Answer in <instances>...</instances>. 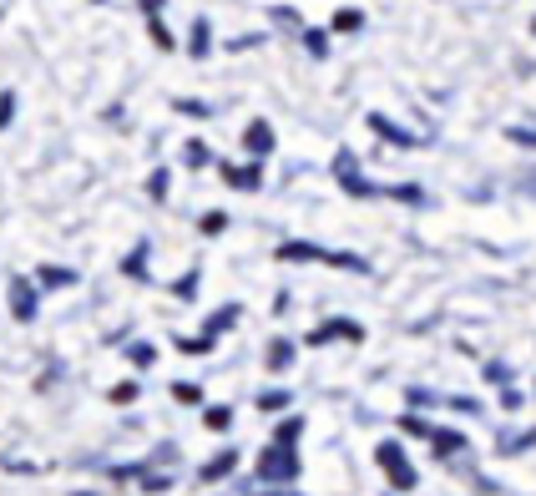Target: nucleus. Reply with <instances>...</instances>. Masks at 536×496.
Listing matches in <instances>:
<instances>
[{
    "label": "nucleus",
    "instance_id": "obj_1",
    "mask_svg": "<svg viewBox=\"0 0 536 496\" xmlns=\"http://www.w3.org/2000/svg\"><path fill=\"white\" fill-rule=\"evenodd\" d=\"M374 461L384 466V476H390V486H394V491H415V481H420V476H415V466L405 461V446H400V441H380Z\"/></svg>",
    "mask_w": 536,
    "mask_h": 496
},
{
    "label": "nucleus",
    "instance_id": "obj_2",
    "mask_svg": "<svg viewBox=\"0 0 536 496\" xmlns=\"http://www.w3.org/2000/svg\"><path fill=\"white\" fill-rule=\"evenodd\" d=\"M294 476H299V456H294V446H263V451H258V481H279V486H284V481H294Z\"/></svg>",
    "mask_w": 536,
    "mask_h": 496
},
{
    "label": "nucleus",
    "instance_id": "obj_3",
    "mask_svg": "<svg viewBox=\"0 0 536 496\" xmlns=\"http://www.w3.org/2000/svg\"><path fill=\"white\" fill-rule=\"evenodd\" d=\"M334 177H340V188L350 193V198H380V188H374L370 177L360 173V157H354V153L334 157Z\"/></svg>",
    "mask_w": 536,
    "mask_h": 496
},
{
    "label": "nucleus",
    "instance_id": "obj_4",
    "mask_svg": "<svg viewBox=\"0 0 536 496\" xmlns=\"http://www.w3.org/2000/svg\"><path fill=\"white\" fill-rule=\"evenodd\" d=\"M243 147H248L253 163H263V157L274 153V127H268V121H248V132H243Z\"/></svg>",
    "mask_w": 536,
    "mask_h": 496
},
{
    "label": "nucleus",
    "instance_id": "obj_5",
    "mask_svg": "<svg viewBox=\"0 0 536 496\" xmlns=\"http://www.w3.org/2000/svg\"><path fill=\"white\" fill-rule=\"evenodd\" d=\"M11 314H16L21 324L36 320V289L26 284V279H11Z\"/></svg>",
    "mask_w": 536,
    "mask_h": 496
},
{
    "label": "nucleus",
    "instance_id": "obj_6",
    "mask_svg": "<svg viewBox=\"0 0 536 496\" xmlns=\"http://www.w3.org/2000/svg\"><path fill=\"white\" fill-rule=\"evenodd\" d=\"M324 340H364V330H360L354 320H329L324 330L309 334V344H324Z\"/></svg>",
    "mask_w": 536,
    "mask_h": 496
},
{
    "label": "nucleus",
    "instance_id": "obj_7",
    "mask_svg": "<svg viewBox=\"0 0 536 496\" xmlns=\"http://www.w3.org/2000/svg\"><path fill=\"white\" fill-rule=\"evenodd\" d=\"M233 466H238V451L228 446V451H218V456H213V461L203 466L197 476H203V481H228V476H233Z\"/></svg>",
    "mask_w": 536,
    "mask_h": 496
},
{
    "label": "nucleus",
    "instance_id": "obj_8",
    "mask_svg": "<svg viewBox=\"0 0 536 496\" xmlns=\"http://www.w3.org/2000/svg\"><path fill=\"white\" fill-rule=\"evenodd\" d=\"M147 259H152V243L142 238V243H137V248H131L127 259H121V274H127V279H147V274H142V269H147Z\"/></svg>",
    "mask_w": 536,
    "mask_h": 496
},
{
    "label": "nucleus",
    "instance_id": "obj_9",
    "mask_svg": "<svg viewBox=\"0 0 536 496\" xmlns=\"http://www.w3.org/2000/svg\"><path fill=\"white\" fill-rule=\"evenodd\" d=\"M370 127H374L380 137H390L394 147H410V142H415V137H410V132H400V127H394L390 117H380V111H370Z\"/></svg>",
    "mask_w": 536,
    "mask_h": 496
},
{
    "label": "nucleus",
    "instance_id": "obj_10",
    "mask_svg": "<svg viewBox=\"0 0 536 496\" xmlns=\"http://www.w3.org/2000/svg\"><path fill=\"white\" fill-rule=\"evenodd\" d=\"M430 446H436L440 456H456V451H466V436H460V430H430Z\"/></svg>",
    "mask_w": 536,
    "mask_h": 496
},
{
    "label": "nucleus",
    "instance_id": "obj_11",
    "mask_svg": "<svg viewBox=\"0 0 536 496\" xmlns=\"http://www.w3.org/2000/svg\"><path fill=\"white\" fill-rule=\"evenodd\" d=\"M263 360H268V370H289V364H294V344H289V340H274Z\"/></svg>",
    "mask_w": 536,
    "mask_h": 496
},
{
    "label": "nucleus",
    "instance_id": "obj_12",
    "mask_svg": "<svg viewBox=\"0 0 536 496\" xmlns=\"http://www.w3.org/2000/svg\"><path fill=\"white\" fill-rule=\"evenodd\" d=\"M41 284H46V289H66V284H77V269L46 264V269H41Z\"/></svg>",
    "mask_w": 536,
    "mask_h": 496
},
{
    "label": "nucleus",
    "instance_id": "obj_13",
    "mask_svg": "<svg viewBox=\"0 0 536 496\" xmlns=\"http://www.w3.org/2000/svg\"><path fill=\"white\" fill-rule=\"evenodd\" d=\"M238 314H243V309H238V304H228V309H218V314H213V320H208V340H218V334H223V330H233V324H238Z\"/></svg>",
    "mask_w": 536,
    "mask_h": 496
},
{
    "label": "nucleus",
    "instance_id": "obj_14",
    "mask_svg": "<svg viewBox=\"0 0 536 496\" xmlns=\"http://www.w3.org/2000/svg\"><path fill=\"white\" fill-rule=\"evenodd\" d=\"M531 446H536V426L521 430V436H506V441H496V451H501V456H516V451H531Z\"/></svg>",
    "mask_w": 536,
    "mask_h": 496
},
{
    "label": "nucleus",
    "instance_id": "obj_15",
    "mask_svg": "<svg viewBox=\"0 0 536 496\" xmlns=\"http://www.w3.org/2000/svg\"><path fill=\"white\" fill-rule=\"evenodd\" d=\"M187 51H193V56H208L213 51V26L208 21H193V41H187Z\"/></svg>",
    "mask_w": 536,
    "mask_h": 496
},
{
    "label": "nucleus",
    "instance_id": "obj_16",
    "mask_svg": "<svg viewBox=\"0 0 536 496\" xmlns=\"http://www.w3.org/2000/svg\"><path fill=\"white\" fill-rule=\"evenodd\" d=\"M127 360L137 364V370H152V360H157L152 340H137V344H127Z\"/></svg>",
    "mask_w": 536,
    "mask_h": 496
},
{
    "label": "nucleus",
    "instance_id": "obj_17",
    "mask_svg": "<svg viewBox=\"0 0 536 496\" xmlns=\"http://www.w3.org/2000/svg\"><path fill=\"white\" fill-rule=\"evenodd\" d=\"M223 177H228L233 188H258V167H223Z\"/></svg>",
    "mask_w": 536,
    "mask_h": 496
},
{
    "label": "nucleus",
    "instance_id": "obj_18",
    "mask_svg": "<svg viewBox=\"0 0 536 496\" xmlns=\"http://www.w3.org/2000/svg\"><path fill=\"white\" fill-rule=\"evenodd\" d=\"M299 436H304V420H299V416H289V420H284V426H279V430H274V441H279V446H294V441H299Z\"/></svg>",
    "mask_w": 536,
    "mask_h": 496
},
{
    "label": "nucleus",
    "instance_id": "obj_19",
    "mask_svg": "<svg viewBox=\"0 0 536 496\" xmlns=\"http://www.w3.org/2000/svg\"><path fill=\"white\" fill-rule=\"evenodd\" d=\"M289 400H294L289 390H263V396H258V410H284Z\"/></svg>",
    "mask_w": 536,
    "mask_h": 496
},
{
    "label": "nucleus",
    "instance_id": "obj_20",
    "mask_svg": "<svg viewBox=\"0 0 536 496\" xmlns=\"http://www.w3.org/2000/svg\"><path fill=\"white\" fill-rule=\"evenodd\" d=\"M173 400H177V406H197V400H203V390L187 385V380H177V385H173Z\"/></svg>",
    "mask_w": 536,
    "mask_h": 496
},
{
    "label": "nucleus",
    "instance_id": "obj_21",
    "mask_svg": "<svg viewBox=\"0 0 536 496\" xmlns=\"http://www.w3.org/2000/svg\"><path fill=\"white\" fill-rule=\"evenodd\" d=\"M111 406H131V400H137V385H131V380H121V385H111Z\"/></svg>",
    "mask_w": 536,
    "mask_h": 496
},
{
    "label": "nucleus",
    "instance_id": "obj_22",
    "mask_svg": "<svg viewBox=\"0 0 536 496\" xmlns=\"http://www.w3.org/2000/svg\"><path fill=\"white\" fill-rule=\"evenodd\" d=\"M364 26V11H340L334 16V31H360Z\"/></svg>",
    "mask_w": 536,
    "mask_h": 496
},
{
    "label": "nucleus",
    "instance_id": "obj_23",
    "mask_svg": "<svg viewBox=\"0 0 536 496\" xmlns=\"http://www.w3.org/2000/svg\"><path fill=\"white\" fill-rule=\"evenodd\" d=\"M304 46H309L314 56H329V36H324V31H314V26L304 31Z\"/></svg>",
    "mask_w": 536,
    "mask_h": 496
},
{
    "label": "nucleus",
    "instance_id": "obj_24",
    "mask_svg": "<svg viewBox=\"0 0 536 496\" xmlns=\"http://www.w3.org/2000/svg\"><path fill=\"white\" fill-rule=\"evenodd\" d=\"M228 426H233V410L228 406H213L208 410V430H228Z\"/></svg>",
    "mask_w": 536,
    "mask_h": 496
},
{
    "label": "nucleus",
    "instance_id": "obj_25",
    "mask_svg": "<svg viewBox=\"0 0 536 496\" xmlns=\"http://www.w3.org/2000/svg\"><path fill=\"white\" fill-rule=\"evenodd\" d=\"M183 157H187V167H208V147H203V142H187Z\"/></svg>",
    "mask_w": 536,
    "mask_h": 496
},
{
    "label": "nucleus",
    "instance_id": "obj_26",
    "mask_svg": "<svg viewBox=\"0 0 536 496\" xmlns=\"http://www.w3.org/2000/svg\"><path fill=\"white\" fill-rule=\"evenodd\" d=\"M11 117H16V91H0V132L11 127Z\"/></svg>",
    "mask_w": 536,
    "mask_h": 496
},
{
    "label": "nucleus",
    "instance_id": "obj_27",
    "mask_svg": "<svg viewBox=\"0 0 536 496\" xmlns=\"http://www.w3.org/2000/svg\"><path fill=\"white\" fill-rule=\"evenodd\" d=\"M177 350H183V354H208L213 340H208V334H203V340H187V334H183V340H177Z\"/></svg>",
    "mask_w": 536,
    "mask_h": 496
},
{
    "label": "nucleus",
    "instance_id": "obj_28",
    "mask_svg": "<svg viewBox=\"0 0 536 496\" xmlns=\"http://www.w3.org/2000/svg\"><path fill=\"white\" fill-rule=\"evenodd\" d=\"M173 294H177V299H197V274L177 279V284H173Z\"/></svg>",
    "mask_w": 536,
    "mask_h": 496
},
{
    "label": "nucleus",
    "instance_id": "obj_29",
    "mask_svg": "<svg viewBox=\"0 0 536 496\" xmlns=\"http://www.w3.org/2000/svg\"><path fill=\"white\" fill-rule=\"evenodd\" d=\"M506 137H511V142H521V147H536V132H531V127H506Z\"/></svg>",
    "mask_w": 536,
    "mask_h": 496
},
{
    "label": "nucleus",
    "instance_id": "obj_30",
    "mask_svg": "<svg viewBox=\"0 0 536 496\" xmlns=\"http://www.w3.org/2000/svg\"><path fill=\"white\" fill-rule=\"evenodd\" d=\"M228 228V213H208V218H203V233H223Z\"/></svg>",
    "mask_w": 536,
    "mask_h": 496
},
{
    "label": "nucleus",
    "instance_id": "obj_31",
    "mask_svg": "<svg viewBox=\"0 0 536 496\" xmlns=\"http://www.w3.org/2000/svg\"><path fill=\"white\" fill-rule=\"evenodd\" d=\"M400 426H405L410 436H426V441H430V430H436V426H426V420H415V416H405V420H400Z\"/></svg>",
    "mask_w": 536,
    "mask_h": 496
},
{
    "label": "nucleus",
    "instance_id": "obj_32",
    "mask_svg": "<svg viewBox=\"0 0 536 496\" xmlns=\"http://www.w3.org/2000/svg\"><path fill=\"white\" fill-rule=\"evenodd\" d=\"M152 41H157V46H163V51H173V36H167V26H163V21H157V16H152Z\"/></svg>",
    "mask_w": 536,
    "mask_h": 496
},
{
    "label": "nucleus",
    "instance_id": "obj_33",
    "mask_svg": "<svg viewBox=\"0 0 536 496\" xmlns=\"http://www.w3.org/2000/svg\"><path fill=\"white\" fill-rule=\"evenodd\" d=\"M450 406H456V410H460V416H476V410H481V406H476V400H471V396H450Z\"/></svg>",
    "mask_w": 536,
    "mask_h": 496
},
{
    "label": "nucleus",
    "instance_id": "obj_34",
    "mask_svg": "<svg viewBox=\"0 0 536 496\" xmlns=\"http://www.w3.org/2000/svg\"><path fill=\"white\" fill-rule=\"evenodd\" d=\"M405 396H410V406H436V400H440V396H430V390H420V385L405 390Z\"/></svg>",
    "mask_w": 536,
    "mask_h": 496
},
{
    "label": "nucleus",
    "instance_id": "obj_35",
    "mask_svg": "<svg viewBox=\"0 0 536 496\" xmlns=\"http://www.w3.org/2000/svg\"><path fill=\"white\" fill-rule=\"evenodd\" d=\"M177 111H187V117H208V107H203V101H173Z\"/></svg>",
    "mask_w": 536,
    "mask_h": 496
},
{
    "label": "nucleus",
    "instance_id": "obj_36",
    "mask_svg": "<svg viewBox=\"0 0 536 496\" xmlns=\"http://www.w3.org/2000/svg\"><path fill=\"white\" fill-rule=\"evenodd\" d=\"M152 198H157V203L167 198V173H152Z\"/></svg>",
    "mask_w": 536,
    "mask_h": 496
},
{
    "label": "nucleus",
    "instance_id": "obj_37",
    "mask_svg": "<svg viewBox=\"0 0 536 496\" xmlns=\"http://www.w3.org/2000/svg\"><path fill=\"white\" fill-rule=\"evenodd\" d=\"M521 400H526V396H516V390H511V385H506V390H501V406H506V410H521Z\"/></svg>",
    "mask_w": 536,
    "mask_h": 496
},
{
    "label": "nucleus",
    "instance_id": "obj_38",
    "mask_svg": "<svg viewBox=\"0 0 536 496\" xmlns=\"http://www.w3.org/2000/svg\"><path fill=\"white\" fill-rule=\"evenodd\" d=\"M521 193H536V167H531V173H521Z\"/></svg>",
    "mask_w": 536,
    "mask_h": 496
},
{
    "label": "nucleus",
    "instance_id": "obj_39",
    "mask_svg": "<svg viewBox=\"0 0 536 496\" xmlns=\"http://www.w3.org/2000/svg\"><path fill=\"white\" fill-rule=\"evenodd\" d=\"M142 11H147V16H157V11H163V0H142Z\"/></svg>",
    "mask_w": 536,
    "mask_h": 496
},
{
    "label": "nucleus",
    "instance_id": "obj_40",
    "mask_svg": "<svg viewBox=\"0 0 536 496\" xmlns=\"http://www.w3.org/2000/svg\"><path fill=\"white\" fill-rule=\"evenodd\" d=\"M77 496H97V491H77Z\"/></svg>",
    "mask_w": 536,
    "mask_h": 496
},
{
    "label": "nucleus",
    "instance_id": "obj_41",
    "mask_svg": "<svg viewBox=\"0 0 536 496\" xmlns=\"http://www.w3.org/2000/svg\"><path fill=\"white\" fill-rule=\"evenodd\" d=\"M531 31H536V21H531Z\"/></svg>",
    "mask_w": 536,
    "mask_h": 496
}]
</instances>
